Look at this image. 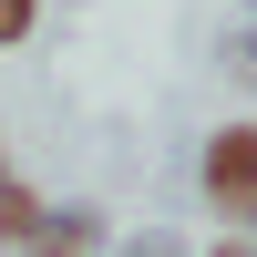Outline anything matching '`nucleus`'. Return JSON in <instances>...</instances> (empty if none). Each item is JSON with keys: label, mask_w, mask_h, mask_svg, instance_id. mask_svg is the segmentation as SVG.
<instances>
[{"label": "nucleus", "mask_w": 257, "mask_h": 257, "mask_svg": "<svg viewBox=\"0 0 257 257\" xmlns=\"http://www.w3.org/2000/svg\"><path fill=\"white\" fill-rule=\"evenodd\" d=\"M196 196L226 216V237H257V123H216L196 144Z\"/></svg>", "instance_id": "f257e3e1"}, {"label": "nucleus", "mask_w": 257, "mask_h": 257, "mask_svg": "<svg viewBox=\"0 0 257 257\" xmlns=\"http://www.w3.org/2000/svg\"><path fill=\"white\" fill-rule=\"evenodd\" d=\"M11 257H113V216H103L93 196H72V206H41V226H31Z\"/></svg>", "instance_id": "f03ea898"}, {"label": "nucleus", "mask_w": 257, "mask_h": 257, "mask_svg": "<svg viewBox=\"0 0 257 257\" xmlns=\"http://www.w3.org/2000/svg\"><path fill=\"white\" fill-rule=\"evenodd\" d=\"M41 206H52V196H41L31 175H11V155H0V247H21V237H31V226H41Z\"/></svg>", "instance_id": "7ed1b4c3"}, {"label": "nucleus", "mask_w": 257, "mask_h": 257, "mask_svg": "<svg viewBox=\"0 0 257 257\" xmlns=\"http://www.w3.org/2000/svg\"><path fill=\"white\" fill-rule=\"evenodd\" d=\"M216 62H226V82H257V21H237V31L216 41Z\"/></svg>", "instance_id": "20e7f679"}, {"label": "nucleus", "mask_w": 257, "mask_h": 257, "mask_svg": "<svg viewBox=\"0 0 257 257\" xmlns=\"http://www.w3.org/2000/svg\"><path fill=\"white\" fill-rule=\"evenodd\" d=\"M113 257H196V247H185L175 226H134V237H113Z\"/></svg>", "instance_id": "39448f33"}, {"label": "nucleus", "mask_w": 257, "mask_h": 257, "mask_svg": "<svg viewBox=\"0 0 257 257\" xmlns=\"http://www.w3.org/2000/svg\"><path fill=\"white\" fill-rule=\"evenodd\" d=\"M31 21H41V0H0V52H21V41H31Z\"/></svg>", "instance_id": "423d86ee"}, {"label": "nucleus", "mask_w": 257, "mask_h": 257, "mask_svg": "<svg viewBox=\"0 0 257 257\" xmlns=\"http://www.w3.org/2000/svg\"><path fill=\"white\" fill-rule=\"evenodd\" d=\"M196 257H257V237H216V247H196Z\"/></svg>", "instance_id": "0eeeda50"}, {"label": "nucleus", "mask_w": 257, "mask_h": 257, "mask_svg": "<svg viewBox=\"0 0 257 257\" xmlns=\"http://www.w3.org/2000/svg\"><path fill=\"white\" fill-rule=\"evenodd\" d=\"M247 21H257V0H247Z\"/></svg>", "instance_id": "6e6552de"}]
</instances>
